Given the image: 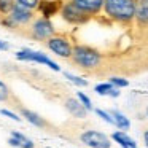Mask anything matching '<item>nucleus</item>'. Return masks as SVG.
Here are the masks:
<instances>
[{
	"label": "nucleus",
	"mask_w": 148,
	"mask_h": 148,
	"mask_svg": "<svg viewBox=\"0 0 148 148\" xmlns=\"http://www.w3.org/2000/svg\"><path fill=\"white\" fill-rule=\"evenodd\" d=\"M69 62L88 75H99L103 72L107 73V56L97 48L84 43H75Z\"/></svg>",
	"instance_id": "nucleus-1"
},
{
	"label": "nucleus",
	"mask_w": 148,
	"mask_h": 148,
	"mask_svg": "<svg viewBox=\"0 0 148 148\" xmlns=\"http://www.w3.org/2000/svg\"><path fill=\"white\" fill-rule=\"evenodd\" d=\"M137 0H103L100 16L108 24H115L123 29H132L135 18Z\"/></svg>",
	"instance_id": "nucleus-2"
},
{
	"label": "nucleus",
	"mask_w": 148,
	"mask_h": 148,
	"mask_svg": "<svg viewBox=\"0 0 148 148\" xmlns=\"http://www.w3.org/2000/svg\"><path fill=\"white\" fill-rule=\"evenodd\" d=\"M61 135L70 142H78L81 145H86L89 148H110L112 142L103 132H99L96 129H88L83 127L80 129L78 126L67 129H61Z\"/></svg>",
	"instance_id": "nucleus-3"
},
{
	"label": "nucleus",
	"mask_w": 148,
	"mask_h": 148,
	"mask_svg": "<svg viewBox=\"0 0 148 148\" xmlns=\"http://www.w3.org/2000/svg\"><path fill=\"white\" fill-rule=\"evenodd\" d=\"M37 16H38L37 11L24 8V7H21V5L16 3L8 16L0 18V26L3 27V29L10 30V32H13V34L24 35L26 29L30 26V23H32Z\"/></svg>",
	"instance_id": "nucleus-4"
},
{
	"label": "nucleus",
	"mask_w": 148,
	"mask_h": 148,
	"mask_svg": "<svg viewBox=\"0 0 148 148\" xmlns=\"http://www.w3.org/2000/svg\"><path fill=\"white\" fill-rule=\"evenodd\" d=\"M58 32L54 27V24L51 23V19L48 18H43V16H37L35 19L30 23V26L26 29L23 37L29 40H34V42H40V43H45L46 40L49 38L51 35Z\"/></svg>",
	"instance_id": "nucleus-5"
},
{
	"label": "nucleus",
	"mask_w": 148,
	"mask_h": 148,
	"mask_svg": "<svg viewBox=\"0 0 148 148\" xmlns=\"http://www.w3.org/2000/svg\"><path fill=\"white\" fill-rule=\"evenodd\" d=\"M43 45L49 49L51 53H54L58 58H62L65 61L72 58V51H73V40L70 38V35L65 32H56L54 35H51Z\"/></svg>",
	"instance_id": "nucleus-6"
},
{
	"label": "nucleus",
	"mask_w": 148,
	"mask_h": 148,
	"mask_svg": "<svg viewBox=\"0 0 148 148\" xmlns=\"http://www.w3.org/2000/svg\"><path fill=\"white\" fill-rule=\"evenodd\" d=\"M132 30L137 42L148 45V0H137Z\"/></svg>",
	"instance_id": "nucleus-7"
},
{
	"label": "nucleus",
	"mask_w": 148,
	"mask_h": 148,
	"mask_svg": "<svg viewBox=\"0 0 148 148\" xmlns=\"http://www.w3.org/2000/svg\"><path fill=\"white\" fill-rule=\"evenodd\" d=\"M59 14H61L62 19L67 24H70V26H83V24H88L92 19L89 14H86L83 10H80L77 5L72 3L70 0H64Z\"/></svg>",
	"instance_id": "nucleus-8"
},
{
	"label": "nucleus",
	"mask_w": 148,
	"mask_h": 148,
	"mask_svg": "<svg viewBox=\"0 0 148 148\" xmlns=\"http://www.w3.org/2000/svg\"><path fill=\"white\" fill-rule=\"evenodd\" d=\"M16 113H19L21 118H24L26 121H29L30 124L37 126V127L42 129V131L49 132V134H58V132H56L58 129H56L54 126H53L46 118H43L42 115H38V113L34 112V110H29L27 107H24V105H23V107H19V108L16 110Z\"/></svg>",
	"instance_id": "nucleus-9"
},
{
	"label": "nucleus",
	"mask_w": 148,
	"mask_h": 148,
	"mask_svg": "<svg viewBox=\"0 0 148 148\" xmlns=\"http://www.w3.org/2000/svg\"><path fill=\"white\" fill-rule=\"evenodd\" d=\"M16 58L21 59V61H29V62L43 64V65L49 67L51 70H54V72H59V70H61V69H59V65L56 64L53 59H49L46 54H43V53H37V51H32V49H29V48L19 49V51L16 53Z\"/></svg>",
	"instance_id": "nucleus-10"
},
{
	"label": "nucleus",
	"mask_w": 148,
	"mask_h": 148,
	"mask_svg": "<svg viewBox=\"0 0 148 148\" xmlns=\"http://www.w3.org/2000/svg\"><path fill=\"white\" fill-rule=\"evenodd\" d=\"M0 102L7 103V105L10 107V108H13L14 112H16L19 107L24 105L23 100H21L19 97L14 94V91L11 89V88L8 86L3 80H0Z\"/></svg>",
	"instance_id": "nucleus-11"
},
{
	"label": "nucleus",
	"mask_w": 148,
	"mask_h": 148,
	"mask_svg": "<svg viewBox=\"0 0 148 148\" xmlns=\"http://www.w3.org/2000/svg\"><path fill=\"white\" fill-rule=\"evenodd\" d=\"M73 5H77L80 10H83L91 18H97L102 13L103 0H70Z\"/></svg>",
	"instance_id": "nucleus-12"
},
{
	"label": "nucleus",
	"mask_w": 148,
	"mask_h": 148,
	"mask_svg": "<svg viewBox=\"0 0 148 148\" xmlns=\"http://www.w3.org/2000/svg\"><path fill=\"white\" fill-rule=\"evenodd\" d=\"M62 105H64V108L67 110L73 118H77V119H84L88 116V110L80 103V100L77 99V96H75V97L73 96L67 97V100H65Z\"/></svg>",
	"instance_id": "nucleus-13"
},
{
	"label": "nucleus",
	"mask_w": 148,
	"mask_h": 148,
	"mask_svg": "<svg viewBox=\"0 0 148 148\" xmlns=\"http://www.w3.org/2000/svg\"><path fill=\"white\" fill-rule=\"evenodd\" d=\"M112 138L116 142V143H119L123 148H137V143H135L134 138H131L126 132L123 131H116L112 134Z\"/></svg>",
	"instance_id": "nucleus-14"
},
{
	"label": "nucleus",
	"mask_w": 148,
	"mask_h": 148,
	"mask_svg": "<svg viewBox=\"0 0 148 148\" xmlns=\"http://www.w3.org/2000/svg\"><path fill=\"white\" fill-rule=\"evenodd\" d=\"M94 91H96L97 94H100V96H112V97H118L119 96V89L113 86L110 81H108V83L97 84V86L94 88Z\"/></svg>",
	"instance_id": "nucleus-15"
},
{
	"label": "nucleus",
	"mask_w": 148,
	"mask_h": 148,
	"mask_svg": "<svg viewBox=\"0 0 148 148\" xmlns=\"http://www.w3.org/2000/svg\"><path fill=\"white\" fill-rule=\"evenodd\" d=\"M110 115H112L113 118V123H115V126H118L119 129H123V131H126V129H129V126H131V123H129V119L126 118L123 113L116 112V110H112V112H108Z\"/></svg>",
	"instance_id": "nucleus-16"
},
{
	"label": "nucleus",
	"mask_w": 148,
	"mask_h": 148,
	"mask_svg": "<svg viewBox=\"0 0 148 148\" xmlns=\"http://www.w3.org/2000/svg\"><path fill=\"white\" fill-rule=\"evenodd\" d=\"M11 137H14L18 142H19L21 148H35V143H34V142L30 140V138L27 137V135L21 134V132H18V131H11Z\"/></svg>",
	"instance_id": "nucleus-17"
},
{
	"label": "nucleus",
	"mask_w": 148,
	"mask_h": 148,
	"mask_svg": "<svg viewBox=\"0 0 148 148\" xmlns=\"http://www.w3.org/2000/svg\"><path fill=\"white\" fill-rule=\"evenodd\" d=\"M16 2L14 0H0V18H5L11 13Z\"/></svg>",
	"instance_id": "nucleus-18"
},
{
	"label": "nucleus",
	"mask_w": 148,
	"mask_h": 148,
	"mask_svg": "<svg viewBox=\"0 0 148 148\" xmlns=\"http://www.w3.org/2000/svg\"><path fill=\"white\" fill-rule=\"evenodd\" d=\"M14 2L21 7L29 8V10H34V11L38 10V5H40V0H14Z\"/></svg>",
	"instance_id": "nucleus-19"
},
{
	"label": "nucleus",
	"mask_w": 148,
	"mask_h": 148,
	"mask_svg": "<svg viewBox=\"0 0 148 148\" xmlns=\"http://www.w3.org/2000/svg\"><path fill=\"white\" fill-rule=\"evenodd\" d=\"M75 96H77V99L80 100V103L88 110V112H91V110H92V102H91V99H89V97H88L84 92H80V91H78Z\"/></svg>",
	"instance_id": "nucleus-20"
},
{
	"label": "nucleus",
	"mask_w": 148,
	"mask_h": 148,
	"mask_svg": "<svg viewBox=\"0 0 148 148\" xmlns=\"http://www.w3.org/2000/svg\"><path fill=\"white\" fill-rule=\"evenodd\" d=\"M110 83L115 88H126L129 84V81L123 77H110Z\"/></svg>",
	"instance_id": "nucleus-21"
},
{
	"label": "nucleus",
	"mask_w": 148,
	"mask_h": 148,
	"mask_svg": "<svg viewBox=\"0 0 148 148\" xmlns=\"http://www.w3.org/2000/svg\"><path fill=\"white\" fill-rule=\"evenodd\" d=\"M65 78H67V80H70L72 83H75L77 84V86H88V81L86 80H83V78H80V77H75V75H72V73H67V72H65Z\"/></svg>",
	"instance_id": "nucleus-22"
},
{
	"label": "nucleus",
	"mask_w": 148,
	"mask_h": 148,
	"mask_svg": "<svg viewBox=\"0 0 148 148\" xmlns=\"http://www.w3.org/2000/svg\"><path fill=\"white\" fill-rule=\"evenodd\" d=\"M0 113H2V115H5V116H8V118H11V119H14V121H23V118H21V115H19V113H16L14 110L11 112V110L2 108V110H0Z\"/></svg>",
	"instance_id": "nucleus-23"
},
{
	"label": "nucleus",
	"mask_w": 148,
	"mask_h": 148,
	"mask_svg": "<svg viewBox=\"0 0 148 148\" xmlns=\"http://www.w3.org/2000/svg\"><path fill=\"white\" fill-rule=\"evenodd\" d=\"M96 113H97V115H99L102 119H105V121L108 123V124H115V123H113V118H112V115H110V113L103 112V110H100V108H97V110H96Z\"/></svg>",
	"instance_id": "nucleus-24"
},
{
	"label": "nucleus",
	"mask_w": 148,
	"mask_h": 148,
	"mask_svg": "<svg viewBox=\"0 0 148 148\" xmlns=\"http://www.w3.org/2000/svg\"><path fill=\"white\" fill-rule=\"evenodd\" d=\"M142 138H143L145 147L148 148V126H143V129H142Z\"/></svg>",
	"instance_id": "nucleus-25"
},
{
	"label": "nucleus",
	"mask_w": 148,
	"mask_h": 148,
	"mask_svg": "<svg viewBox=\"0 0 148 148\" xmlns=\"http://www.w3.org/2000/svg\"><path fill=\"white\" fill-rule=\"evenodd\" d=\"M8 48H10V46H8V43L3 42V40H0V51H7Z\"/></svg>",
	"instance_id": "nucleus-26"
},
{
	"label": "nucleus",
	"mask_w": 148,
	"mask_h": 148,
	"mask_svg": "<svg viewBox=\"0 0 148 148\" xmlns=\"http://www.w3.org/2000/svg\"><path fill=\"white\" fill-rule=\"evenodd\" d=\"M143 113H145V116H147V119H148V103L145 105V108H143Z\"/></svg>",
	"instance_id": "nucleus-27"
}]
</instances>
